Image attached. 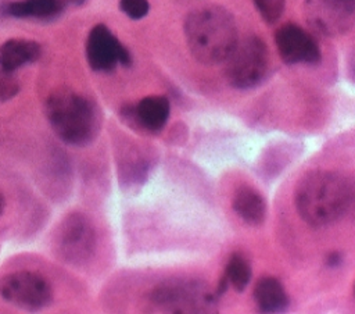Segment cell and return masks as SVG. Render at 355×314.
<instances>
[{"instance_id": "obj_14", "label": "cell", "mask_w": 355, "mask_h": 314, "mask_svg": "<svg viewBox=\"0 0 355 314\" xmlns=\"http://www.w3.org/2000/svg\"><path fill=\"white\" fill-rule=\"evenodd\" d=\"M254 300L258 308L263 313L283 311L288 304V297L283 285L272 276L258 279L254 288Z\"/></svg>"}, {"instance_id": "obj_17", "label": "cell", "mask_w": 355, "mask_h": 314, "mask_svg": "<svg viewBox=\"0 0 355 314\" xmlns=\"http://www.w3.org/2000/svg\"><path fill=\"white\" fill-rule=\"evenodd\" d=\"M254 4L268 24H275L284 11L286 0H254Z\"/></svg>"}, {"instance_id": "obj_3", "label": "cell", "mask_w": 355, "mask_h": 314, "mask_svg": "<svg viewBox=\"0 0 355 314\" xmlns=\"http://www.w3.org/2000/svg\"><path fill=\"white\" fill-rule=\"evenodd\" d=\"M46 115L57 136L72 146L90 143L101 126L97 106L68 89L55 90L49 96Z\"/></svg>"}, {"instance_id": "obj_13", "label": "cell", "mask_w": 355, "mask_h": 314, "mask_svg": "<svg viewBox=\"0 0 355 314\" xmlns=\"http://www.w3.org/2000/svg\"><path fill=\"white\" fill-rule=\"evenodd\" d=\"M40 56V46L33 40L10 39L0 46V67L7 71L33 63Z\"/></svg>"}, {"instance_id": "obj_5", "label": "cell", "mask_w": 355, "mask_h": 314, "mask_svg": "<svg viewBox=\"0 0 355 314\" xmlns=\"http://www.w3.org/2000/svg\"><path fill=\"white\" fill-rule=\"evenodd\" d=\"M96 250V231L82 213L67 215L54 233V253L67 264H86Z\"/></svg>"}, {"instance_id": "obj_8", "label": "cell", "mask_w": 355, "mask_h": 314, "mask_svg": "<svg viewBox=\"0 0 355 314\" xmlns=\"http://www.w3.org/2000/svg\"><path fill=\"white\" fill-rule=\"evenodd\" d=\"M86 58L94 71H111L119 63L130 64L129 51L103 24L96 25L86 40Z\"/></svg>"}, {"instance_id": "obj_1", "label": "cell", "mask_w": 355, "mask_h": 314, "mask_svg": "<svg viewBox=\"0 0 355 314\" xmlns=\"http://www.w3.org/2000/svg\"><path fill=\"white\" fill-rule=\"evenodd\" d=\"M184 35L191 56L207 65L225 61L239 42L236 21L220 6L193 10L184 21Z\"/></svg>"}, {"instance_id": "obj_10", "label": "cell", "mask_w": 355, "mask_h": 314, "mask_svg": "<svg viewBox=\"0 0 355 314\" xmlns=\"http://www.w3.org/2000/svg\"><path fill=\"white\" fill-rule=\"evenodd\" d=\"M151 300L161 307L175 308L173 311L204 310L212 301L211 296L204 293L201 288L178 282L157 286L151 293Z\"/></svg>"}, {"instance_id": "obj_22", "label": "cell", "mask_w": 355, "mask_h": 314, "mask_svg": "<svg viewBox=\"0 0 355 314\" xmlns=\"http://www.w3.org/2000/svg\"><path fill=\"white\" fill-rule=\"evenodd\" d=\"M348 75L355 82V49L351 51L349 58H348Z\"/></svg>"}, {"instance_id": "obj_4", "label": "cell", "mask_w": 355, "mask_h": 314, "mask_svg": "<svg viewBox=\"0 0 355 314\" xmlns=\"http://www.w3.org/2000/svg\"><path fill=\"white\" fill-rule=\"evenodd\" d=\"M225 61L226 79L236 89H251L259 85L266 78L270 65L268 46L258 36L237 42Z\"/></svg>"}, {"instance_id": "obj_9", "label": "cell", "mask_w": 355, "mask_h": 314, "mask_svg": "<svg viewBox=\"0 0 355 314\" xmlns=\"http://www.w3.org/2000/svg\"><path fill=\"white\" fill-rule=\"evenodd\" d=\"M276 47L287 64H315L320 60L316 40L295 24H286L276 31Z\"/></svg>"}, {"instance_id": "obj_16", "label": "cell", "mask_w": 355, "mask_h": 314, "mask_svg": "<svg viewBox=\"0 0 355 314\" xmlns=\"http://www.w3.org/2000/svg\"><path fill=\"white\" fill-rule=\"evenodd\" d=\"M225 276L237 292H243L251 279V265L243 254L234 253L226 264Z\"/></svg>"}, {"instance_id": "obj_21", "label": "cell", "mask_w": 355, "mask_h": 314, "mask_svg": "<svg viewBox=\"0 0 355 314\" xmlns=\"http://www.w3.org/2000/svg\"><path fill=\"white\" fill-rule=\"evenodd\" d=\"M347 213H351L355 218V185H349V193H348V207Z\"/></svg>"}, {"instance_id": "obj_2", "label": "cell", "mask_w": 355, "mask_h": 314, "mask_svg": "<svg viewBox=\"0 0 355 314\" xmlns=\"http://www.w3.org/2000/svg\"><path fill=\"white\" fill-rule=\"evenodd\" d=\"M348 193L349 183L341 175L324 170L312 171L297 185L295 208L306 224L326 226L347 213Z\"/></svg>"}, {"instance_id": "obj_24", "label": "cell", "mask_w": 355, "mask_h": 314, "mask_svg": "<svg viewBox=\"0 0 355 314\" xmlns=\"http://www.w3.org/2000/svg\"><path fill=\"white\" fill-rule=\"evenodd\" d=\"M85 0H72V3H75V4H80V3H83Z\"/></svg>"}, {"instance_id": "obj_19", "label": "cell", "mask_w": 355, "mask_h": 314, "mask_svg": "<svg viewBox=\"0 0 355 314\" xmlns=\"http://www.w3.org/2000/svg\"><path fill=\"white\" fill-rule=\"evenodd\" d=\"M121 10L132 19H140L147 15L150 10L148 0H121Z\"/></svg>"}, {"instance_id": "obj_18", "label": "cell", "mask_w": 355, "mask_h": 314, "mask_svg": "<svg viewBox=\"0 0 355 314\" xmlns=\"http://www.w3.org/2000/svg\"><path fill=\"white\" fill-rule=\"evenodd\" d=\"M19 90V83L11 71L0 67V103L12 99Z\"/></svg>"}, {"instance_id": "obj_23", "label": "cell", "mask_w": 355, "mask_h": 314, "mask_svg": "<svg viewBox=\"0 0 355 314\" xmlns=\"http://www.w3.org/2000/svg\"><path fill=\"white\" fill-rule=\"evenodd\" d=\"M4 208H6V200H4L3 193L0 192V215L4 213Z\"/></svg>"}, {"instance_id": "obj_15", "label": "cell", "mask_w": 355, "mask_h": 314, "mask_svg": "<svg viewBox=\"0 0 355 314\" xmlns=\"http://www.w3.org/2000/svg\"><path fill=\"white\" fill-rule=\"evenodd\" d=\"M64 7L62 0H19L7 7V13L17 18H50Z\"/></svg>"}, {"instance_id": "obj_20", "label": "cell", "mask_w": 355, "mask_h": 314, "mask_svg": "<svg viewBox=\"0 0 355 314\" xmlns=\"http://www.w3.org/2000/svg\"><path fill=\"white\" fill-rule=\"evenodd\" d=\"M343 264V254L338 253V251H333V253H329L326 256V265L330 267V268H337Z\"/></svg>"}, {"instance_id": "obj_11", "label": "cell", "mask_w": 355, "mask_h": 314, "mask_svg": "<svg viewBox=\"0 0 355 314\" xmlns=\"http://www.w3.org/2000/svg\"><path fill=\"white\" fill-rule=\"evenodd\" d=\"M136 125L148 132H159L169 118V100L165 96H147L128 111Z\"/></svg>"}, {"instance_id": "obj_6", "label": "cell", "mask_w": 355, "mask_h": 314, "mask_svg": "<svg viewBox=\"0 0 355 314\" xmlns=\"http://www.w3.org/2000/svg\"><path fill=\"white\" fill-rule=\"evenodd\" d=\"M0 296L17 307L36 311L51 303L53 289L40 274L18 271L0 281Z\"/></svg>"}, {"instance_id": "obj_7", "label": "cell", "mask_w": 355, "mask_h": 314, "mask_svg": "<svg viewBox=\"0 0 355 314\" xmlns=\"http://www.w3.org/2000/svg\"><path fill=\"white\" fill-rule=\"evenodd\" d=\"M309 25L324 36H338L355 25V0H305Z\"/></svg>"}, {"instance_id": "obj_12", "label": "cell", "mask_w": 355, "mask_h": 314, "mask_svg": "<svg viewBox=\"0 0 355 314\" xmlns=\"http://www.w3.org/2000/svg\"><path fill=\"white\" fill-rule=\"evenodd\" d=\"M233 210L248 225H261L266 217V203L263 196L252 186H240L236 189Z\"/></svg>"}]
</instances>
